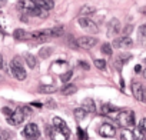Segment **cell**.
<instances>
[{"label":"cell","mask_w":146,"mask_h":140,"mask_svg":"<svg viewBox=\"0 0 146 140\" xmlns=\"http://www.w3.org/2000/svg\"><path fill=\"white\" fill-rule=\"evenodd\" d=\"M19 9L23 10L25 13L30 15V16H40V17L47 16V12L40 9L35 3V0H20V2H19Z\"/></svg>","instance_id":"1"},{"label":"cell","mask_w":146,"mask_h":140,"mask_svg":"<svg viewBox=\"0 0 146 140\" xmlns=\"http://www.w3.org/2000/svg\"><path fill=\"white\" fill-rule=\"evenodd\" d=\"M10 72L17 80H25L26 79V72H25L23 64L20 61V57H15L10 61Z\"/></svg>","instance_id":"2"},{"label":"cell","mask_w":146,"mask_h":140,"mask_svg":"<svg viewBox=\"0 0 146 140\" xmlns=\"http://www.w3.org/2000/svg\"><path fill=\"white\" fill-rule=\"evenodd\" d=\"M117 123L122 127H133L135 126V113L132 110H123L117 114Z\"/></svg>","instance_id":"3"},{"label":"cell","mask_w":146,"mask_h":140,"mask_svg":"<svg viewBox=\"0 0 146 140\" xmlns=\"http://www.w3.org/2000/svg\"><path fill=\"white\" fill-rule=\"evenodd\" d=\"M53 127H54L59 133H62L66 139H69L70 130H69V127H67V124H66V122H64L63 119H60V117H53Z\"/></svg>","instance_id":"4"},{"label":"cell","mask_w":146,"mask_h":140,"mask_svg":"<svg viewBox=\"0 0 146 140\" xmlns=\"http://www.w3.org/2000/svg\"><path fill=\"white\" fill-rule=\"evenodd\" d=\"M39 134H40L39 127H37V124H35V123H29V124H26L25 129H23V136H25L26 139H37Z\"/></svg>","instance_id":"5"},{"label":"cell","mask_w":146,"mask_h":140,"mask_svg":"<svg viewBox=\"0 0 146 140\" xmlns=\"http://www.w3.org/2000/svg\"><path fill=\"white\" fill-rule=\"evenodd\" d=\"M96 43H98V40L95 37H90V36H83V37H79L78 39V46L82 47V49H86V50L95 47Z\"/></svg>","instance_id":"6"},{"label":"cell","mask_w":146,"mask_h":140,"mask_svg":"<svg viewBox=\"0 0 146 140\" xmlns=\"http://www.w3.org/2000/svg\"><path fill=\"white\" fill-rule=\"evenodd\" d=\"M132 92H133V96L136 97V100H139V102H146L145 87H143L139 82H133V83H132Z\"/></svg>","instance_id":"7"},{"label":"cell","mask_w":146,"mask_h":140,"mask_svg":"<svg viewBox=\"0 0 146 140\" xmlns=\"http://www.w3.org/2000/svg\"><path fill=\"white\" fill-rule=\"evenodd\" d=\"M99 134L102 137H113L116 134V129L113 124L110 123H103L100 127H99Z\"/></svg>","instance_id":"8"},{"label":"cell","mask_w":146,"mask_h":140,"mask_svg":"<svg viewBox=\"0 0 146 140\" xmlns=\"http://www.w3.org/2000/svg\"><path fill=\"white\" fill-rule=\"evenodd\" d=\"M78 22H79V26H80V27H83V29H86V30H89V32H92V33H98V26H96L90 19L82 16V17H79Z\"/></svg>","instance_id":"9"},{"label":"cell","mask_w":146,"mask_h":140,"mask_svg":"<svg viewBox=\"0 0 146 140\" xmlns=\"http://www.w3.org/2000/svg\"><path fill=\"white\" fill-rule=\"evenodd\" d=\"M23 120H25V113L22 109H17L9 116V123L13 126H19L20 123H23Z\"/></svg>","instance_id":"10"},{"label":"cell","mask_w":146,"mask_h":140,"mask_svg":"<svg viewBox=\"0 0 146 140\" xmlns=\"http://www.w3.org/2000/svg\"><path fill=\"white\" fill-rule=\"evenodd\" d=\"M50 37H52L50 30H39V32H35L32 34V39L36 40V42H39V43H46Z\"/></svg>","instance_id":"11"},{"label":"cell","mask_w":146,"mask_h":140,"mask_svg":"<svg viewBox=\"0 0 146 140\" xmlns=\"http://www.w3.org/2000/svg\"><path fill=\"white\" fill-rule=\"evenodd\" d=\"M132 46H133V42H132V39L127 37V36H125V37H122V39H116V40L113 42V47H116V49H120V47L129 49V47H132Z\"/></svg>","instance_id":"12"},{"label":"cell","mask_w":146,"mask_h":140,"mask_svg":"<svg viewBox=\"0 0 146 140\" xmlns=\"http://www.w3.org/2000/svg\"><path fill=\"white\" fill-rule=\"evenodd\" d=\"M117 33H120V23H119L117 19H112L109 22V24H108V34L109 36H115Z\"/></svg>","instance_id":"13"},{"label":"cell","mask_w":146,"mask_h":140,"mask_svg":"<svg viewBox=\"0 0 146 140\" xmlns=\"http://www.w3.org/2000/svg\"><path fill=\"white\" fill-rule=\"evenodd\" d=\"M35 3H36L40 9L46 10V12H49V10H52V9L54 7L53 0H35Z\"/></svg>","instance_id":"14"},{"label":"cell","mask_w":146,"mask_h":140,"mask_svg":"<svg viewBox=\"0 0 146 140\" xmlns=\"http://www.w3.org/2000/svg\"><path fill=\"white\" fill-rule=\"evenodd\" d=\"M78 92V87L75 85H64L62 89H60V93L64 94V96H70L73 93H76Z\"/></svg>","instance_id":"15"},{"label":"cell","mask_w":146,"mask_h":140,"mask_svg":"<svg viewBox=\"0 0 146 140\" xmlns=\"http://www.w3.org/2000/svg\"><path fill=\"white\" fill-rule=\"evenodd\" d=\"M82 107H83L88 113H93V112H96V106H95V102H93L92 99H85Z\"/></svg>","instance_id":"16"},{"label":"cell","mask_w":146,"mask_h":140,"mask_svg":"<svg viewBox=\"0 0 146 140\" xmlns=\"http://www.w3.org/2000/svg\"><path fill=\"white\" fill-rule=\"evenodd\" d=\"M116 112H119V109H117L116 106H113V104H110V103L102 104V113H103V114H112V113H116Z\"/></svg>","instance_id":"17"},{"label":"cell","mask_w":146,"mask_h":140,"mask_svg":"<svg viewBox=\"0 0 146 140\" xmlns=\"http://www.w3.org/2000/svg\"><path fill=\"white\" fill-rule=\"evenodd\" d=\"M25 60H26V64H27L30 69H35V67L37 66V59H36L33 54H30V53H26V54H25Z\"/></svg>","instance_id":"18"},{"label":"cell","mask_w":146,"mask_h":140,"mask_svg":"<svg viewBox=\"0 0 146 140\" xmlns=\"http://www.w3.org/2000/svg\"><path fill=\"white\" fill-rule=\"evenodd\" d=\"M132 59V54H129V53H123V54H119L117 56V59H116V64H117V67H120L122 64H125L126 61H129Z\"/></svg>","instance_id":"19"},{"label":"cell","mask_w":146,"mask_h":140,"mask_svg":"<svg viewBox=\"0 0 146 140\" xmlns=\"http://www.w3.org/2000/svg\"><path fill=\"white\" fill-rule=\"evenodd\" d=\"M50 34H52V37H60V36L64 34V27L63 26H56V27H53L50 30Z\"/></svg>","instance_id":"20"},{"label":"cell","mask_w":146,"mask_h":140,"mask_svg":"<svg viewBox=\"0 0 146 140\" xmlns=\"http://www.w3.org/2000/svg\"><path fill=\"white\" fill-rule=\"evenodd\" d=\"M137 37L142 44H146V26H140L137 30Z\"/></svg>","instance_id":"21"},{"label":"cell","mask_w":146,"mask_h":140,"mask_svg":"<svg viewBox=\"0 0 146 140\" xmlns=\"http://www.w3.org/2000/svg\"><path fill=\"white\" fill-rule=\"evenodd\" d=\"M86 110L83 109V107H79V109H76L75 112H73V114H75V119L76 120H83L85 117H86Z\"/></svg>","instance_id":"22"},{"label":"cell","mask_w":146,"mask_h":140,"mask_svg":"<svg viewBox=\"0 0 146 140\" xmlns=\"http://www.w3.org/2000/svg\"><path fill=\"white\" fill-rule=\"evenodd\" d=\"M13 37H15L16 40H25V39H26V32H25L23 29H16V30L13 32Z\"/></svg>","instance_id":"23"},{"label":"cell","mask_w":146,"mask_h":140,"mask_svg":"<svg viewBox=\"0 0 146 140\" xmlns=\"http://www.w3.org/2000/svg\"><path fill=\"white\" fill-rule=\"evenodd\" d=\"M100 50H102V53L106 54V56H112V53H113V50H112V44H109V43H103L102 47H100Z\"/></svg>","instance_id":"24"},{"label":"cell","mask_w":146,"mask_h":140,"mask_svg":"<svg viewBox=\"0 0 146 140\" xmlns=\"http://www.w3.org/2000/svg\"><path fill=\"white\" fill-rule=\"evenodd\" d=\"M53 52V49L52 47H43L40 52H39V54H40V57L42 59H46V57H49L50 56V53Z\"/></svg>","instance_id":"25"},{"label":"cell","mask_w":146,"mask_h":140,"mask_svg":"<svg viewBox=\"0 0 146 140\" xmlns=\"http://www.w3.org/2000/svg\"><path fill=\"white\" fill-rule=\"evenodd\" d=\"M39 92L40 93H54L56 92V87H53V86H40L39 87Z\"/></svg>","instance_id":"26"},{"label":"cell","mask_w":146,"mask_h":140,"mask_svg":"<svg viewBox=\"0 0 146 140\" xmlns=\"http://www.w3.org/2000/svg\"><path fill=\"white\" fill-rule=\"evenodd\" d=\"M92 13H95V9L90 7V6H85V7H82V10H80V15H82V16H88V15H92Z\"/></svg>","instance_id":"27"},{"label":"cell","mask_w":146,"mask_h":140,"mask_svg":"<svg viewBox=\"0 0 146 140\" xmlns=\"http://www.w3.org/2000/svg\"><path fill=\"white\" fill-rule=\"evenodd\" d=\"M95 66H96L99 70H105V69H106V61L102 60V59H96V60H95Z\"/></svg>","instance_id":"28"},{"label":"cell","mask_w":146,"mask_h":140,"mask_svg":"<svg viewBox=\"0 0 146 140\" xmlns=\"http://www.w3.org/2000/svg\"><path fill=\"white\" fill-rule=\"evenodd\" d=\"M72 76H73V73H72V72H66V73H63V75L60 76V80H62L63 83H67V82L72 79Z\"/></svg>","instance_id":"29"},{"label":"cell","mask_w":146,"mask_h":140,"mask_svg":"<svg viewBox=\"0 0 146 140\" xmlns=\"http://www.w3.org/2000/svg\"><path fill=\"white\" fill-rule=\"evenodd\" d=\"M0 139H13V133H10L7 130H2L0 131Z\"/></svg>","instance_id":"30"},{"label":"cell","mask_w":146,"mask_h":140,"mask_svg":"<svg viewBox=\"0 0 146 140\" xmlns=\"http://www.w3.org/2000/svg\"><path fill=\"white\" fill-rule=\"evenodd\" d=\"M139 130L142 133H146V119H142L140 123H139Z\"/></svg>","instance_id":"31"},{"label":"cell","mask_w":146,"mask_h":140,"mask_svg":"<svg viewBox=\"0 0 146 140\" xmlns=\"http://www.w3.org/2000/svg\"><path fill=\"white\" fill-rule=\"evenodd\" d=\"M78 137H79V139H83V140H85V139H88L86 133H85V131H83V130H82L80 127L78 129Z\"/></svg>","instance_id":"32"},{"label":"cell","mask_w":146,"mask_h":140,"mask_svg":"<svg viewBox=\"0 0 146 140\" xmlns=\"http://www.w3.org/2000/svg\"><path fill=\"white\" fill-rule=\"evenodd\" d=\"M79 66H80L82 69H85V70H89V69H90V66H89L86 61H79Z\"/></svg>","instance_id":"33"},{"label":"cell","mask_w":146,"mask_h":140,"mask_svg":"<svg viewBox=\"0 0 146 140\" xmlns=\"http://www.w3.org/2000/svg\"><path fill=\"white\" fill-rule=\"evenodd\" d=\"M132 29H133V27H132L130 24H129V26H126V27L123 29V34H125V36H127V34L130 33V30H132Z\"/></svg>","instance_id":"34"},{"label":"cell","mask_w":146,"mask_h":140,"mask_svg":"<svg viewBox=\"0 0 146 140\" xmlns=\"http://www.w3.org/2000/svg\"><path fill=\"white\" fill-rule=\"evenodd\" d=\"M2 112H3V114H6V116H10V114L13 113L9 107H3V109H2Z\"/></svg>","instance_id":"35"},{"label":"cell","mask_w":146,"mask_h":140,"mask_svg":"<svg viewBox=\"0 0 146 140\" xmlns=\"http://www.w3.org/2000/svg\"><path fill=\"white\" fill-rule=\"evenodd\" d=\"M46 130H47V136L50 137V139H53V130H52V127H46Z\"/></svg>","instance_id":"36"},{"label":"cell","mask_w":146,"mask_h":140,"mask_svg":"<svg viewBox=\"0 0 146 140\" xmlns=\"http://www.w3.org/2000/svg\"><path fill=\"white\" fill-rule=\"evenodd\" d=\"M22 110H23V113H25V116H27V114H30V109H29V107H23Z\"/></svg>","instance_id":"37"},{"label":"cell","mask_w":146,"mask_h":140,"mask_svg":"<svg viewBox=\"0 0 146 140\" xmlns=\"http://www.w3.org/2000/svg\"><path fill=\"white\" fill-rule=\"evenodd\" d=\"M135 72H136V73H139V72H142V66H140V64H137V66H135Z\"/></svg>","instance_id":"38"},{"label":"cell","mask_w":146,"mask_h":140,"mask_svg":"<svg viewBox=\"0 0 146 140\" xmlns=\"http://www.w3.org/2000/svg\"><path fill=\"white\" fill-rule=\"evenodd\" d=\"M2 69H3V56L0 54V70H2Z\"/></svg>","instance_id":"39"},{"label":"cell","mask_w":146,"mask_h":140,"mask_svg":"<svg viewBox=\"0 0 146 140\" xmlns=\"http://www.w3.org/2000/svg\"><path fill=\"white\" fill-rule=\"evenodd\" d=\"M7 3V0H0V6H5Z\"/></svg>","instance_id":"40"},{"label":"cell","mask_w":146,"mask_h":140,"mask_svg":"<svg viewBox=\"0 0 146 140\" xmlns=\"http://www.w3.org/2000/svg\"><path fill=\"white\" fill-rule=\"evenodd\" d=\"M143 77H145V79H146V67H145V69H143Z\"/></svg>","instance_id":"41"}]
</instances>
